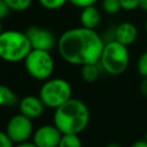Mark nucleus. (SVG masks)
I'll return each instance as SVG.
<instances>
[{
    "label": "nucleus",
    "mask_w": 147,
    "mask_h": 147,
    "mask_svg": "<svg viewBox=\"0 0 147 147\" xmlns=\"http://www.w3.org/2000/svg\"><path fill=\"white\" fill-rule=\"evenodd\" d=\"M103 46V39L94 29L82 25L64 31L56 44L57 52L65 62L80 67L99 63Z\"/></svg>",
    "instance_id": "f257e3e1"
},
{
    "label": "nucleus",
    "mask_w": 147,
    "mask_h": 147,
    "mask_svg": "<svg viewBox=\"0 0 147 147\" xmlns=\"http://www.w3.org/2000/svg\"><path fill=\"white\" fill-rule=\"evenodd\" d=\"M119 0H102V10L108 15H115L121 10Z\"/></svg>",
    "instance_id": "f3484780"
},
{
    "label": "nucleus",
    "mask_w": 147,
    "mask_h": 147,
    "mask_svg": "<svg viewBox=\"0 0 147 147\" xmlns=\"http://www.w3.org/2000/svg\"><path fill=\"white\" fill-rule=\"evenodd\" d=\"M6 133L14 144L28 141L33 134V125L31 118L18 113L9 118L6 124Z\"/></svg>",
    "instance_id": "0eeeda50"
},
{
    "label": "nucleus",
    "mask_w": 147,
    "mask_h": 147,
    "mask_svg": "<svg viewBox=\"0 0 147 147\" xmlns=\"http://www.w3.org/2000/svg\"><path fill=\"white\" fill-rule=\"evenodd\" d=\"M145 139L147 140V130H146V133H145Z\"/></svg>",
    "instance_id": "7c9ffc66"
},
{
    "label": "nucleus",
    "mask_w": 147,
    "mask_h": 147,
    "mask_svg": "<svg viewBox=\"0 0 147 147\" xmlns=\"http://www.w3.org/2000/svg\"><path fill=\"white\" fill-rule=\"evenodd\" d=\"M137 71L141 77H147V51L139 55L137 60Z\"/></svg>",
    "instance_id": "6ab92c4d"
},
{
    "label": "nucleus",
    "mask_w": 147,
    "mask_h": 147,
    "mask_svg": "<svg viewBox=\"0 0 147 147\" xmlns=\"http://www.w3.org/2000/svg\"><path fill=\"white\" fill-rule=\"evenodd\" d=\"M25 33L30 40L31 47L34 49L51 51L57 44V40L55 39L52 31L41 26H37V25L29 26L25 30Z\"/></svg>",
    "instance_id": "6e6552de"
},
{
    "label": "nucleus",
    "mask_w": 147,
    "mask_h": 147,
    "mask_svg": "<svg viewBox=\"0 0 147 147\" xmlns=\"http://www.w3.org/2000/svg\"><path fill=\"white\" fill-rule=\"evenodd\" d=\"M57 147H82V140L79 138V134L62 133Z\"/></svg>",
    "instance_id": "2eb2a0df"
},
{
    "label": "nucleus",
    "mask_w": 147,
    "mask_h": 147,
    "mask_svg": "<svg viewBox=\"0 0 147 147\" xmlns=\"http://www.w3.org/2000/svg\"><path fill=\"white\" fill-rule=\"evenodd\" d=\"M2 31H3V30H2V24H1V20H0V34H1Z\"/></svg>",
    "instance_id": "c756f323"
},
{
    "label": "nucleus",
    "mask_w": 147,
    "mask_h": 147,
    "mask_svg": "<svg viewBox=\"0 0 147 147\" xmlns=\"http://www.w3.org/2000/svg\"><path fill=\"white\" fill-rule=\"evenodd\" d=\"M32 49L30 40L24 32L18 30H3L0 34V59L16 63L24 61Z\"/></svg>",
    "instance_id": "7ed1b4c3"
},
{
    "label": "nucleus",
    "mask_w": 147,
    "mask_h": 147,
    "mask_svg": "<svg viewBox=\"0 0 147 147\" xmlns=\"http://www.w3.org/2000/svg\"><path fill=\"white\" fill-rule=\"evenodd\" d=\"M11 11H25L30 8L32 0H3Z\"/></svg>",
    "instance_id": "dca6fc26"
},
{
    "label": "nucleus",
    "mask_w": 147,
    "mask_h": 147,
    "mask_svg": "<svg viewBox=\"0 0 147 147\" xmlns=\"http://www.w3.org/2000/svg\"><path fill=\"white\" fill-rule=\"evenodd\" d=\"M119 3H121V8L126 11L136 10L140 6L139 0H119Z\"/></svg>",
    "instance_id": "aec40b11"
},
{
    "label": "nucleus",
    "mask_w": 147,
    "mask_h": 147,
    "mask_svg": "<svg viewBox=\"0 0 147 147\" xmlns=\"http://www.w3.org/2000/svg\"><path fill=\"white\" fill-rule=\"evenodd\" d=\"M139 92L144 95L147 96V77H142V79L139 83Z\"/></svg>",
    "instance_id": "b1692460"
},
{
    "label": "nucleus",
    "mask_w": 147,
    "mask_h": 147,
    "mask_svg": "<svg viewBox=\"0 0 147 147\" xmlns=\"http://www.w3.org/2000/svg\"><path fill=\"white\" fill-rule=\"evenodd\" d=\"M18 109L20 113L25 115L29 118H37L39 117L45 109V105L42 103L41 99L36 95H26L22 98L18 102Z\"/></svg>",
    "instance_id": "9d476101"
},
{
    "label": "nucleus",
    "mask_w": 147,
    "mask_h": 147,
    "mask_svg": "<svg viewBox=\"0 0 147 147\" xmlns=\"http://www.w3.org/2000/svg\"><path fill=\"white\" fill-rule=\"evenodd\" d=\"M39 5L48 10H56L62 8L67 2H69V0H38Z\"/></svg>",
    "instance_id": "a211bd4d"
},
{
    "label": "nucleus",
    "mask_w": 147,
    "mask_h": 147,
    "mask_svg": "<svg viewBox=\"0 0 147 147\" xmlns=\"http://www.w3.org/2000/svg\"><path fill=\"white\" fill-rule=\"evenodd\" d=\"M129 63L130 53L127 46L115 39L105 42L99 64L106 74L110 76H119L127 69Z\"/></svg>",
    "instance_id": "20e7f679"
},
{
    "label": "nucleus",
    "mask_w": 147,
    "mask_h": 147,
    "mask_svg": "<svg viewBox=\"0 0 147 147\" xmlns=\"http://www.w3.org/2000/svg\"><path fill=\"white\" fill-rule=\"evenodd\" d=\"M20 99L17 94L8 86L0 84V107H14L17 106Z\"/></svg>",
    "instance_id": "ddd939ff"
},
{
    "label": "nucleus",
    "mask_w": 147,
    "mask_h": 147,
    "mask_svg": "<svg viewBox=\"0 0 147 147\" xmlns=\"http://www.w3.org/2000/svg\"><path fill=\"white\" fill-rule=\"evenodd\" d=\"M23 62L28 74L38 80L48 79L55 68L53 56L51 55L49 51L45 49L32 48Z\"/></svg>",
    "instance_id": "423d86ee"
},
{
    "label": "nucleus",
    "mask_w": 147,
    "mask_h": 147,
    "mask_svg": "<svg viewBox=\"0 0 147 147\" xmlns=\"http://www.w3.org/2000/svg\"><path fill=\"white\" fill-rule=\"evenodd\" d=\"M10 11H11V10H10V8L8 7V5H7L3 0H0V20L6 18V17L9 15Z\"/></svg>",
    "instance_id": "5701e85b"
},
{
    "label": "nucleus",
    "mask_w": 147,
    "mask_h": 147,
    "mask_svg": "<svg viewBox=\"0 0 147 147\" xmlns=\"http://www.w3.org/2000/svg\"><path fill=\"white\" fill-rule=\"evenodd\" d=\"M99 0H69V2L77 7V8H85V7H88V6H93L98 2Z\"/></svg>",
    "instance_id": "412c9836"
},
{
    "label": "nucleus",
    "mask_w": 147,
    "mask_h": 147,
    "mask_svg": "<svg viewBox=\"0 0 147 147\" xmlns=\"http://www.w3.org/2000/svg\"><path fill=\"white\" fill-rule=\"evenodd\" d=\"M100 64L99 63H90L82 65V78L86 83H94L100 76Z\"/></svg>",
    "instance_id": "4468645a"
},
{
    "label": "nucleus",
    "mask_w": 147,
    "mask_h": 147,
    "mask_svg": "<svg viewBox=\"0 0 147 147\" xmlns=\"http://www.w3.org/2000/svg\"><path fill=\"white\" fill-rule=\"evenodd\" d=\"M14 147H37V145L33 141H23V142H18L16 144Z\"/></svg>",
    "instance_id": "a878e982"
},
{
    "label": "nucleus",
    "mask_w": 147,
    "mask_h": 147,
    "mask_svg": "<svg viewBox=\"0 0 147 147\" xmlns=\"http://www.w3.org/2000/svg\"><path fill=\"white\" fill-rule=\"evenodd\" d=\"M62 132L53 125H41L32 134V141L37 147H57Z\"/></svg>",
    "instance_id": "1a4fd4ad"
},
{
    "label": "nucleus",
    "mask_w": 147,
    "mask_h": 147,
    "mask_svg": "<svg viewBox=\"0 0 147 147\" xmlns=\"http://www.w3.org/2000/svg\"><path fill=\"white\" fill-rule=\"evenodd\" d=\"M139 2H140L139 8H141L144 11L147 13V0H139Z\"/></svg>",
    "instance_id": "bb28decb"
},
{
    "label": "nucleus",
    "mask_w": 147,
    "mask_h": 147,
    "mask_svg": "<svg viewBox=\"0 0 147 147\" xmlns=\"http://www.w3.org/2000/svg\"><path fill=\"white\" fill-rule=\"evenodd\" d=\"M129 147H147V140L146 139H140L134 142H132Z\"/></svg>",
    "instance_id": "393cba45"
},
{
    "label": "nucleus",
    "mask_w": 147,
    "mask_h": 147,
    "mask_svg": "<svg viewBox=\"0 0 147 147\" xmlns=\"http://www.w3.org/2000/svg\"><path fill=\"white\" fill-rule=\"evenodd\" d=\"M0 147H14V142L6 131H0Z\"/></svg>",
    "instance_id": "4be33fe9"
},
{
    "label": "nucleus",
    "mask_w": 147,
    "mask_h": 147,
    "mask_svg": "<svg viewBox=\"0 0 147 147\" xmlns=\"http://www.w3.org/2000/svg\"><path fill=\"white\" fill-rule=\"evenodd\" d=\"M145 31H146V34H147V18L145 21Z\"/></svg>",
    "instance_id": "c85d7f7f"
},
{
    "label": "nucleus",
    "mask_w": 147,
    "mask_h": 147,
    "mask_svg": "<svg viewBox=\"0 0 147 147\" xmlns=\"http://www.w3.org/2000/svg\"><path fill=\"white\" fill-rule=\"evenodd\" d=\"M72 94L71 85L63 78H48L39 90V98L47 108L56 109L67 102Z\"/></svg>",
    "instance_id": "39448f33"
},
{
    "label": "nucleus",
    "mask_w": 147,
    "mask_h": 147,
    "mask_svg": "<svg viewBox=\"0 0 147 147\" xmlns=\"http://www.w3.org/2000/svg\"><path fill=\"white\" fill-rule=\"evenodd\" d=\"M138 38V29L132 22H122L114 30V39L125 46H130L136 42Z\"/></svg>",
    "instance_id": "9b49d317"
},
{
    "label": "nucleus",
    "mask_w": 147,
    "mask_h": 147,
    "mask_svg": "<svg viewBox=\"0 0 147 147\" xmlns=\"http://www.w3.org/2000/svg\"><path fill=\"white\" fill-rule=\"evenodd\" d=\"M79 22L82 26L95 30L101 22V14L94 5L82 8L79 14Z\"/></svg>",
    "instance_id": "f8f14e48"
},
{
    "label": "nucleus",
    "mask_w": 147,
    "mask_h": 147,
    "mask_svg": "<svg viewBox=\"0 0 147 147\" xmlns=\"http://www.w3.org/2000/svg\"><path fill=\"white\" fill-rule=\"evenodd\" d=\"M107 147H121L119 145H117V144H109Z\"/></svg>",
    "instance_id": "cd10ccee"
},
{
    "label": "nucleus",
    "mask_w": 147,
    "mask_h": 147,
    "mask_svg": "<svg viewBox=\"0 0 147 147\" xmlns=\"http://www.w3.org/2000/svg\"><path fill=\"white\" fill-rule=\"evenodd\" d=\"M90 122V110L84 101L70 98L57 107L53 115V124L62 133L79 134Z\"/></svg>",
    "instance_id": "f03ea898"
}]
</instances>
